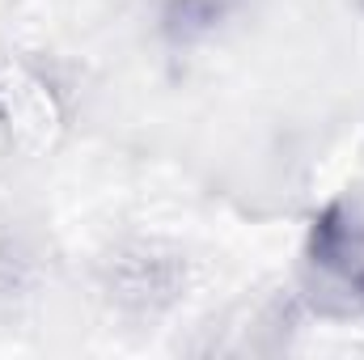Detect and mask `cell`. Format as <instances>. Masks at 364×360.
I'll list each match as a JSON object with an SVG mask.
<instances>
[{"instance_id":"6da1fadb","label":"cell","mask_w":364,"mask_h":360,"mask_svg":"<svg viewBox=\"0 0 364 360\" xmlns=\"http://www.w3.org/2000/svg\"><path fill=\"white\" fill-rule=\"evenodd\" d=\"M296 297L326 322H364V182L314 212L296 259Z\"/></svg>"},{"instance_id":"277c9868","label":"cell","mask_w":364,"mask_h":360,"mask_svg":"<svg viewBox=\"0 0 364 360\" xmlns=\"http://www.w3.org/2000/svg\"><path fill=\"white\" fill-rule=\"evenodd\" d=\"M34 271H38L34 246H30L17 229H4V225H0V305L17 301V297L34 284Z\"/></svg>"},{"instance_id":"3957f363","label":"cell","mask_w":364,"mask_h":360,"mask_svg":"<svg viewBox=\"0 0 364 360\" xmlns=\"http://www.w3.org/2000/svg\"><path fill=\"white\" fill-rule=\"evenodd\" d=\"M246 0H157V34L170 47H203L225 34Z\"/></svg>"},{"instance_id":"7a4b0ae2","label":"cell","mask_w":364,"mask_h":360,"mask_svg":"<svg viewBox=\"0 0 364 360\" xmlns=\"http://www.w3.org/2000/svg\"><path fill=\"white\" fill-rule=\"evenodd\" d=\"M186 288V255L157 242L132 238L102 259V292L127 318H157L166 314Z\"/></svg>"}]
</instances>
